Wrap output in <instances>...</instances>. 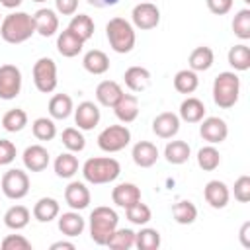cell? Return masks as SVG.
Returning a JSON list of instances; mask_svg holds the SVG:
<instances>
[{
  "instance_id": "8fae6325",
  "label": "cell",
  "mask_w": 250,
  "mask_h": 250,
  "mask_svg": "<svg viewBox=\"0 0 250 250\" xmlns=\"http://www.w3.org/2000/svg\"><path fill=\"white\" fill-rule=\"evenodd\" d=\"M199 135L209 145H219V143H223L227 139L229 127H227L225 119H221V117H205V119H201Z\"/></svg>"
},
{
  "instance_id": "9f6ffc18",
  "label": "cell",
  "mask_w": 250,
  "mask_h": 250,
  "mask_svg": "<svg viewBox=\"0 0 250 250\" xmlns=\"http://www.w3.org/2000/svg\"><path fill=\"white\" fill-rule=\"evenodd\" d=\"M244 2H246V4H248V2H250V0H244Z\"/></svg>"
},
{
  "instance_id": "ffe728a7",
  "label": "cell",
  "mask_w": 250,
  "mask_h": 250,
  "mask_svg": "<svg viewBox=\"0 0 250 250\" xmlns=\"http://www.w3.org/2000/svg\"><path fill=\"white\" fill-rule=\"evenodd\" d=\"M82 49H84V41H82L74 31H70V29L66 27L64 31L59 33V37H57V51H59L62 57L72 59V57L80 55Z\"/></svg>"
},
{
  "instance_id": "484cf974",
  "label": "cell",
  "mask_w": 250,
  "mask_h": 250,
  "mask_svg": "<svg viewBox=\"0 0 250 250\" xmlns=\"http://www.w3.org/2000/svg\"><path fill=\"white\" fill-rule=\"evenodd\" d=\"M84 227H86V223H84V219L80 217V213L78 211H68V213H62L61 217H59V230L64 234V236H78V234H82V230H84Z\"/></svg>"
},
{
  "instance_id": "ba28073f",
  "label": "cell",
  "mask_w": 250,
  "mask_h": 250,
  "mask_svg": "<svg viewBox=\"0 0 250 250\" xmlns=\"http://www.w3.org/2000/svg\"><path fill=\"white\" fill-rule=\"evenodd\" d=\"M29 191V176L20 168H12L2 176V193L8 199H23Z\"/></svg>"
},
{
  "instance_id": "f907efd6",
  "label": "cell",
  "mask_w": 250,
  "mask_h": 250,
  "mask_svg": "<svg viewBox=\"0 0 250 250\" xmlns=\"http://www.w3.org/2000/svg\"><path fill=\"white\" fill-rule=\"evenodd\" d=\"M248 232H250V223L246 221V223L240 227V234H238V236H240V242H242L244 248H250V234H248Z\"/></svg>"
},
{
  "instance_id": "603a6c76",
  "label": "cell",
  "mask_w": 250,
  "mask_h": 250,
  "mask_svg": "<svg viewBox=\"0 0 250 250\" xmlns=\"http://www.w3.org/2000/svg\"><path fill=\"white\" fill-rule=\"evenodd\" d=\"M121 96H123V90L115 80H104L96 88V100L104 107H113Z\"/></svg>"
},
{
  "instance_id": "8d00e7d4",
  "label": "cell",
  "mask_w": 250,
  "mask_h": 250,
  "mask_svg": "<svg viewBox=\"0 0 250 250\" xmlns=\"http://www.w3.org/2000/svg\"><path fill=\"white\" fill-rule=\"evenodd\" d=\"M27 125V113L21 109V107H14V109H8L2 117V127L8 131V133H20L23 127Z\"/></svg>"
},
{
  "instance_id": "7dc6e473",
  "label": "cell",
  "mask_w": 250,
  "mask_h": 250,
  "mask_svg": "<svg viewBox=\"0 0 250 250\" xmlns=\"http://www.w3.org/2000/svg\"><path fill=\"white\" fill-rule=\"evenodd\" d=\"M16 158V146L12 141L8 139H0V166L2 164H10Z\"/></svg>"
},
{
  "instance_id": "836d02e7",
  "label": "cell",
  "mask_w": 250,
  "mask_h": 250,
  "mask_svg": "<svg viewBox=\"0 0 250 250\" xmlns=\"http://www.w3.org/2000/svg\"><path fill=\"white\" fill-rule=\"evenodd\" d=\"M191 148L186 141H170L164 148V156L170 164H184L189 160Z\"/></svg>"
},
{
  "instance_id": "d4e9b609",
  "label": "cell",
  "mask_w": 250,
  "mask_h": 250,
  "mask_svg": "<svg viewBox=\"0 0 250 250\" xmlns=\"http://www.w3.org/2000/svg\"><path fill=\"white\" fill-rule=\"evenodd\" d=\"M82 66H84L90 74L100 76V74H105V72L109 70V59H107V55H105L104 51L92 49V51H88V53L84 55Z\"/></svg>"
},
{
  "instance_id": "816d5d0a",
  "label": "cell",
  "mask_w": 250,
  "mask_h": 250,
  "mask_svg": "<svg viewBox=\"0 0 250 250\" xmlns=\"http://www.w3.org/2000/svg\"><path fill=\"white\" fill-rule=\"evenodd\" d=\"M86 2L94 8H107V6H115L119 0H86Z\"/></svg>"
},
{
  "instance_id": "60d3db41",
  "label": "cell",
  "mask_w": 250,
  "mask_h": 250,
  "mask_svg": "<svg viewBox=\"0 0 250 250\" xmlns=\"http://www.w3.org/2000/svg\"><path fill=\"white\" fill-rule=\"evenodd\" d=\"M135 246L139 250H156L160 246V232L156 229H141L135 232Z\"/></svg>"
},
{
  "instance_id": "11a10c76",
  "label": "cell",
  "mask_w": 250,
  "mask_h": 250,
  "mask_svg": "<svg viewBox=\"0 0 250 250\" xmlns=\"http://www.w3.org/2000/svg\"><path fill=\"white\" fill-rule=\"evenodd\" d=\"M31 2H39L41 4V2H47V0H31Z\"/></svg>"
},
{
  "instance_id": "7a4b0ae2",
  "label": "cell",
  "mask_w": 250,
  "mask_h": 250,
  "mask_svg": "<svg viewBox=\"0 0 250 250\" xmlns=\"http://www.w3.org/2000/svg\"><path fill=\"white\" fill-rule=\"evenodd\" d=\"M119 174H121V166L111 156H94V158H88L82 166L84 180L94 186L115 182L119 178Z\"/></svg>"
},
{
  "instance_id": "cb8c5ba5",
  "label": "cell",
  "mask_w": 250,
  "mask_h": 250,
  "mask_svg": "<svg viewBox=\"0 0 250 250\" xmlns=\"http://www.w3.org/2000/svg\"><path fill=\"white\" fill-rule=\"evenodd\" d=\"M178 117L186 123H199L205 117V104L199 98H186L180 104V115Z\"/></svg>"
},
{
  "instance_id": "681fc988",
  "label": "cell",
  "mask_w": 250,
  "mask_h": 250,
  "mask_svg": "<svg viewBox=\"0 0 250 250\" xmlns=\"http://www.w3.org/2000/svg\"><path fill=\"white\" fill-rule=\"evenodd\" d=\"M78 10V0H55V12L61 16H74Z\"/></svg>"
},
{
  "instance_id": "5b68a950",
  "label": "cell",
  "mask_w": 250,
  "mask_h": 250,
  "mask_svg": "<svg viewBox=\"0 0 250 250\" xmlns=\"http://www.w3.org/2000/svg\"><path fill=\"white\" fill-rule=\"evenodd\" d=\"M119 217L111 207L100 205L90 213V238L98 246H105L111 232L117 229Z\"/></svg>"
},
{
  "instance_id": "7402d4cb",
  "label": "cell",
  "mask_w": 250,
  "mask_h": 250,
  "mask_svg": "<svg viewBox=\"0 0 250 250\" xmlns=\"http://www.w3.org/2000/svg\"><path fill=\"white\" fill-rule=\"evenodd\" d=\"M123 80H125V86L131 92H143L150 86V72H148V68L135 64V66H129L125 70Z\"/></svg>"
},
{
  "instance_id": "1f68e13d",
  "label": "cell",
  "mask_w": 250,
  "mask_h": 250,
  "mask_svg": "<svg viewBox=\"0 0 250 250\" xmlns=\"http://www.w3.org/2000/svg\"><path fill=\"white\" fill-rule=\"evenodd\" d=\"M227 59H229V64H230L234 70H238V72L248 70V68H250V49H248V45H244V43L232 45V47L229 49Z\"/></svg>"
},
{
  "instance_id": "d590c367",
  "label": "cell",
  "mask_w": 250,
  "mask_h": 250,
  "mask_svg": "<svg viewBox=\"0 0 250 250\" xmlns=\"http://www.w3.org/2000/svg\"><path fill=\"white\" fill-rule=\"evenodd\" d=\"M105 246H109L111 250H129L135 246V232L131 229H115L111 232V236L107 238Z\"/></svg>"
},
{
  "instance_id": "db71d44e",
  "label": "cell",
  "mask_w": 250,
  "mask_h": 250,
  "mask_svg": "<svg viewBox=\"0 0 250 250\" xmlns=\"http://www.w3.org/2000/svg\"><path fill=\"white\" fill-rule=\"evenodd\" d=\"M21 2H23V0H0V4H2L4 8H8V10H14V8H18Z\"/></svg>"
},
{
  "instance_id": "3957f363",
  "label": "cell",
  "mask_w": 250,
  "mask_h": 250,
  "mask_svg": "<svg viewBox=\"0 0 250 250\" xmlns=\"http://www.w3.org/2000/svg\"><path fill=\"white\" fill-rule=\"evenodd\" d=\"M105 37L109 41V47L121 55L131 53L135 47V41H137L135 27L125 18H111L105 23Z\"/></svg>"
},
{
  "instance_id": "4fadbf2b",
  "label": "cell",
  "mask_w": 250,
  "mask_h": 250,
  "mask_svg": "<svg viewBox=\"0 0 250 250\" xmlns=\"http://www.w3.org/2000/svg\"><path fill=\"white\" fill-rule=\"evenodd\" d=\"M33 23H35V33L41 37H51L59 31V16L51 8H39L33 14Z\"/></svg>"
},
{
  "instance_id": "c3c4849f",
  "label": "cell",
  "mask_w": 250,
  "mask_h": 250,
  "mask_svg": "<svg viewBox=\"0 0 250 250\" xmlns=\"http://www.w3.org/2000/svg\"><path fill=\"white\" fill-rule=\"evenodd\" d=\"M232 4L234 0H207V8L211 14L215 16H225L232 10Z\"/></svg>"
},
{
  "instance_id": "4316f807",
  "label": "cell",
  "mask_w": 250,
  "mask_h": 250,
  "mask_svg": "<svg viewBox=\"0 0 250 250\" xmlns=\"http://www.w3.org/2000/svg\"><path fill=\"white\" fill-rule=\"evenodd\" d=\"M213 61H215V55H213V49L211 47H195L191 53H189V68L193 72H203V70H209L213 66Z\"/></svg>"
},
{
  "instance_id": "4dcf8cb0",
  "label": "cell",
  "mask_w": 250,
  "mask_h": 250,
  "mask_svg": "<svg viewBox=\"0 0 250 250\" xmlns=\"http://www.w3.org/2000/svg\"><path fill=\"white\" fill-rule=\"evenodd\" d=\"M53 168H55V174L59 176V178H64V180H68V178H72L76 172H78V158L74 156V152H61L57 158H55V164H53Z\"/></svg>"
},
{
  "instance_id": "d6a6232c",
  "label": "cell",
  "mask_w": 250,
  "mask_h": 250,
  "mask_svg": "<svg viewBox=\"0 0 250 250\" xmlns=\"http://www.w3.org/2000/svg\"><path fill=\"white\" fill-rule=\"evenodd\" d=\"M199 86V78H197V72H193L191 68H184V70H178L176 76H174V88L176 92L180 94H193Z\"/></svg>"
},
{
  "instance_id": "f1b7e54d",
  "label": "cell",
  "mask_w": 250,
  "mask_h": 250,
  "mask_svg": "<svg viewBox=\"0 0 250 250\" xmlns=\"http://www.w3.org/2000/svg\"><path fill=\"white\" fill-rule=\"evenodd\" d=\"M29 219H31V213L27 207L23 205H12L6 213H4V225L12 230H21L29 225Z\"/></svg>"
},
{
  "instance_id": "6da1fadb",
  "label": "cell",
  "mask_w": 250,
  "mask_h": 250,
  "mask_svg": "<svg viewBox=\"0 0 250 250\" xmlns=\"http://www.w3.org/2000/svg\"><path fill=\"white\" fill-rule=\"evenodd\" d=\"M35 33L33 16L27 12H12L0 21V37L10 45H20Z\"/></svg>"
},
{
  "instance_id": "8992f818",
  "label": "cell",
  "mask_w": 250,
  "mask_h": 250,
  "mask_svg": "<svg viewBox=\"0 0 250 250\" xmlns=\"http://www.w3.org/2000/svg\"><path fill=\"white\" fill-rule=\"evenodd\" d=\"M57 64L51 57H41L33 64V84L41 94H51L57 88Z\"/></svg>"
},
{
  "instance_id": "6f0895ef",
  "label": "cell",
  "mask_w": 250,
  "mask_h": 250,
  "mask_svg": "<svg viewBox=\"0 0 250 250\" xmlns=\"http://www.w3.org/2000/svg\"><path fill=\"white\" fill-rule=\"evenodd\" d=\"M145 2H150V0H145Z\"/></svg>"
},
{
  "instance_id": "9a60e30c",
  "label": "cell",
  "mask_w": 250,
  "mask_h": 250,
  "mask_svg": "<svg viewBox=\"0 0 250 250\" xmlns=\"http://www.w3.org/2000/svg\"><path fill=\"white\" fill-rule=\"evenodd\" d=\"M203 195H205V201L213 207V209H223L227 207L229 199H230V191L227 188L225 182L221 180H211L205 184V189H203Z\"/></svg>"
},
{
  "instance_id": "9c48e42d",
  "label": "cell",
  "mask_w": 250,
  "mask_h": 250,
  "mask_svg": "<svg viewBox=\"0 0 250 250\" xmlns=\"http://www.w3.org/2000/svg\"><path fill=\"white\" fill-rule=\"evenodd\" d=\"M21 92V70L16 64L0 66V100H14Z\"/></svg>"
},
{
  "instance_id": "2e32d148",
  "label": "cell",
  "mask_w": 250,
  "mask_h": 250,
  "mask_svg": "<svg viewBox=\"0 0 250 250\" xmlns=\"http://www.w3.org/2000/svg\"><path fill=\"white\" fill-rule=\"evenodd\" d=\"M180 131V117L172 111H164L152 119V133L160 139H172Z\"/></svg>"
},
{
  "instance_id": "7c38bea8",
  "label": "cell",
  "mask_w": 250,
  "mask_h": 250,
  "mask_svg": "<svg viewBox=\"0 0 250 250\" xmlns=\"http://www.w3.org/2000/svg\"><path fill=\"white\" fill-rule=\"evenodd\" d=\"M102 119L100 107L94 102H82L74 109V123L78 125L80 131H92Z\"/></svg>"
},
{
  "instance_id": "7bdbcfd3",
  "label": "cell",
  "mask_w": 250,
  "mask_h": 250,
  "mask_svg": "<svg viewBox=\"0 0 250 250\" xmlns=\"http://www.w3.org/2000/svg\"><path fill=\"white\" fill-rule=\"evenodd\" d=\"M232 31L242 41L250 39V10L248 8L236 12V16L232 20Z\"/></svg>"
},
{
  "instance_id": "e575fe53",
  "label": "cell",
  "mask_w": 250,
  "mask_h": 250,
  "mask_svg": "<svg viewBox=\"0 0 250 250\" xmlns=\"http://www.w3.org/2000/svg\"><path fill=\"white\" fill-rule=\"evenodd\" d=\"M172 215L178 225H191L197 219V207L189 199H182L172 205Z\"/></svg>"
},
{
  "instance_id": "e0dca14e",
  "label": "cell",
  "mask_w": 250,
  "mask_h": 250,
  "mask_svg": "<svg viewBox=\"0 0 250 250\" xmlns=\"http://www.w3.org/2000/svg\"><path fill=\"white\" fill-rule=\"evenodd\" d=\"M21 160L29 172H43L49 166V152L41 145H31L23 150Z\"/></svg>"
},
{
  "instance_id": "83f0119b",
  "label": "cell",
  "mask_w": 250,
  "mask_h": 250,
  "mask_svg": "<svg viewBox=\"0 0 250 250\" xmlns=\"http://www.w3.org/2000/svg\"><path fill=\"white\" fill-rule=\"evenodd\" d=\"M59 211H61V205H59V201L55 197H41L33 205V217L39 223H49V221L57 219Z\"/></svg>"
},
{
  "instance_id": "b9f144b4",
  "label": "cell",
  "mask_w": 250,
  "mask_h": 250,
  "mask_svg": "<svg viewBox=\"0 0 250 250\" xmlns=\"http://www.w3.org/2000/svg\"><path fill=\"white\" fill-rule=\"evenodd\" d=\"M61 141H62V145H64L70 152H80V150H84V146H86L84 135L80 133V129H74V127H66V129L62 131V135H61Z\"/></svg>"
},
{
  "instance_id": "bcb514c9",
  "label": "cell",
  "mask_w": 250,
  "mask_h": 250,
  "mask_svg": "<svg viewBox=\"0 0 250 250\" xmlns=\"http://www.w3.org/2000/svg\"><path fill=\"white\" fill-rule=\"evenodd\" d=\"M234 199L240 203L250 201V176H240L234 182Z\"/></svg>"
},
{
  "instance_id": "277c9868",
  "label": "cell",
  "mask_w": 250,
  "mask_h": 250,
  "mask_svg": "<svg viewBox=\"0 0 250 250\" xmlns=\"http://www.w3.org/2000/svg\"><path fill=\"white\" fill-rule=\"evenodd\" d=\"M238 96H240V78L236 76V72L230 70L219 72L213 80V102L221 109H230L238 102Z\"/></svg>"
},
{
  "instance_id": "52a82bcc",
  "label": "cell",
  "mask_w": 250,
  "mask_h": 250,
  "mask_svg": "<svg viewBox=\"0 0 250 250\" xmlns=\"http://www.w3.org/2000/svg\"><path fill=\"white\" fill-rule=\"evenodd\" d=\"M131 143V131L127 125H109L98 135V146L104 152H119Z\"/></svg>"
},
{
  "instance_id": "ab89813d",
  "label": "cell",
  "mask_w": 250,
  "mask_h": 250,
  "mask_svg": "<svg viewBox=\"0 0 250 250\" xmlns=\"http://www.w3.org/2000/svg\"><path fill=\"white\" fill-rule=\"evenodd\" d=\"M31 131L37 141H53L57 137V125L49 117H37L31 123Z\"/></svg>"
},
{
  "instance_id": "ee69618b",
  "label": "cell",
  "mask_w": 250,
  "mask_h": 250,
  "mask_svg": "<svg viewBox=\"0 0 250 250\" xmlns=\"http://www.w3.org/2000/svg\"><path fill=\"white\" fill-rule=\"evenodd\" d=\"M125 215H127V219L133 223V225H146L150 219H152V213H150V209H148V205H145V203H141V201H137V203H133L131 207H127L125 209Z\"/></svg>"
},
{
  "instance_id": "f35d334b",
  "label": "cell",
  "mask_w": 250,
  "mask_h": 250,
  "mask_svg": "<svg viewBox=\"0 0 250 250\" xmlns=\"http://www.w3.org/2000/svg\"><path fill=\"white\" fill-rule=\"evenodd\" d=\"M68 29L74 31V33L86 43V41L94 35V21H92L90 16L78 14V16H72V20H70V23H68Z\"/></svg>"
},
{
  "instance_id": "d6986e66",
  "label": "cell",
  "mask_w": 250,
  "mask_h": 250,
  "mask_svg": "<svg viewBox=\"0 0 250 250\" xmlns=\"http://www.w3.org/2000/svg\"><path fill=\"white\" fill-rule=\"evenodd\" d=\"M111 199L117 207H131L133 203L141 201V189L131 184V182H123V184H117L113 189H111Z\"/></svg>"
},
{
  "instance_id": "f5cc1de1",
  "label": "cell",
  "mask_w": 250,
  "mask_h": 250,
  "mask_svg": "<svg viewBox=\"0 0 250 250\" xmlns=\"http://www.w3.org/2000/svg\"><path fill=\"white\" fill-rule=\"evenodd\" d=\"M76 246L72 242H66V240H59V242H53L51 244V250H74Z\"/></svg>"
},
{
  "instance_id": "5bb4252c",
  "label": "cell",
  "mask_w": 250,
  "mask_h": 250,
  "mask_svg": "<svg viewBox=\"0 0 250 250\" xmlns=\"http://www.w3.org/2000/svg\"><path fill=\"white\" fill-rule=\"evenodd\" d=\"M90 189L86 188V184L82 182H70L64 189V201L70 209L74 211H82L90 205Z\"/></svg>"
},
{
  "instance_id": "ac0fdd59",
  "label": "cell",
  "mask_w": 250,
  "mask_h": 250,
  "mask_svg": "<svg viewBox=\"0 0 250 250\" xmlns=\"http://www.w3.org/2000/svg\"><path fill=\"white\" fill-rule=\"evenodd\" d=\"M131 156H133V162L141 168H150L156 164L158 160V148L154 143L150 141H139L133 150H131Z\"/></svg>"
},
{
  "instance_id": "74e56055",
  "label": "cell",
  "mask_w": 250,
  "mask_h": 250,
  "mask_svg": "<svg viewBox=\"0 0 250 250\" xmlns=\"http://www.w3.org/2000/svg\"><path fill=\"white\" fill-rule=\"evenodd\" d=\"M197 164H199V168L205 170V172L217 170L219 164H221V154H219V150H217L213 145L201 146V148L197 150Z\"/></svg>"
},
{
  "instance_id": "30bf717a",
  "label": "cell",
  "mask_w": 250,
  "mask_h": 250,
  "mask_svg": "<svg viewBox=\"0 0 250 250\" xmlns=\"http://www.w3.org/2000/svg\"><path fill=\"white\" fill-rule=\"evenodd\" d=\"M131 20H133L135 27H139L143 31H148V29H154L160 23V10L152 2H141L133 8Z\"/></svg>"
},
{
  "instance_id": "44dd1931",
  "label": "cell",
  "mask_w": 250,
  "mask_h": 250,
  "mask_svg": "<svg viewBox=\"0 0 250 250\" xmlns=\"http://www.w3.org/2000/svg\"><path fill=\"white\" fill-rule=\"evenodd\" d=\"M113 111L121 123H133L139 115V98L133 94H123L113 105Z\"/></svg>"
},
{
  "instance_id": "f546056e",
  "label": "cell",
  "mask_w": 250,
  "mask_h": 250,
  "mask_svg": "<svg viewBox=\"0 0 250 250\" xmlns=\"http://www.w3.org/2000/svg\"><path fill=\"white\" fill-rule=\"evenodd\" d=\"M72 98L68 94H55L49 100V115L51 119H66L72 113Z\"/></svg>"
},
{
  "instance_id": "f6af8a7d",
  "label": "cell",
  "mask_w": 250,
  "mask_h": 250,
  "mask_svg": "<svg viewBox=\"0 0 250 250\" xmlns=\"http://www.w3.org/2000/svg\"><path fill=\"white\" fill-rule=\"evenodd\" d=\"M0 246L2 250H31V242L21 234H8Z\"/></svg>"
}]
</instances>
